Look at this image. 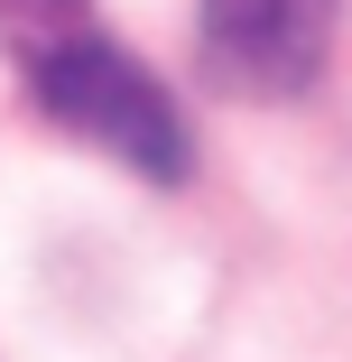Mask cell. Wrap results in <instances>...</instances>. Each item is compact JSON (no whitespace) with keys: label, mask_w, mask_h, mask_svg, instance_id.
I'll return each mask as SVG.
<instances>
[{"label":"cell","mask_w":352,"mask_h":362,"mask_svg":"<svg viewBox=\"0 0 352 362\" xmlns=\"http://www.w3.org/2000/svg\"><path fill=\"white\" fill-rule=\"evenodd\" d=\"M28 93H37V112H47L56 130H75L84 149L139 168L149 186H176V177L195 168V139H186V121H176V93H167L139 56H121V47H102V37H75V47L37 56Z\"/></svg>","instance_id":"cell-1"},{"label":"cell","mask_w":352,"mask_h":362,"mask_svg":"<svg viewBox=\"0 0 352 362\" xmlns=\"http://www.w3.org/2000/svg\"><path fill=\"white\" fill-rule=\"evenodd\" d=\"M343 0H204V47L241 93L288 103L324 75Z\"/></svg>","instance_id":"cell-2"}]
</instances>
